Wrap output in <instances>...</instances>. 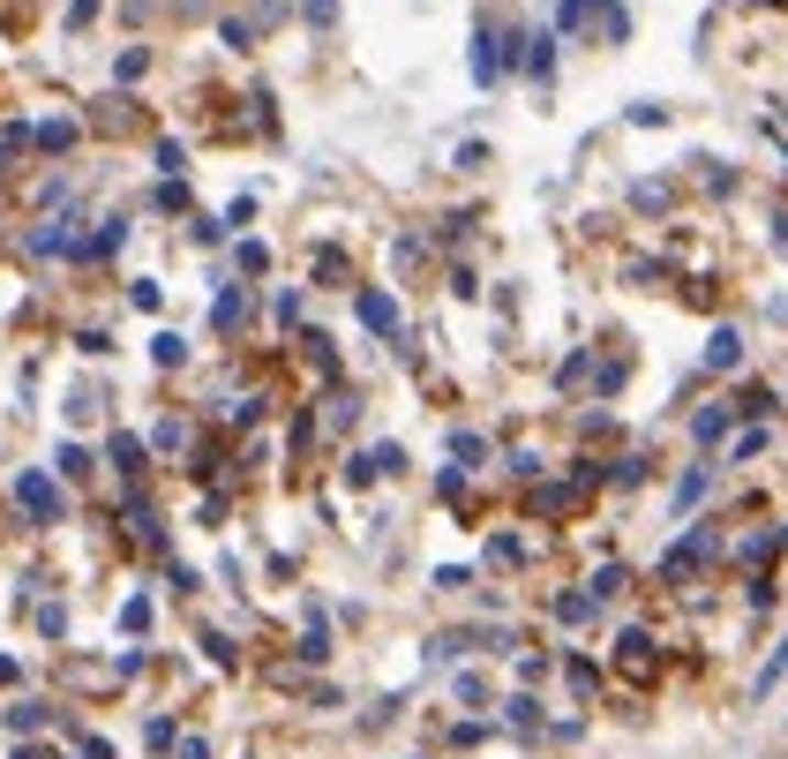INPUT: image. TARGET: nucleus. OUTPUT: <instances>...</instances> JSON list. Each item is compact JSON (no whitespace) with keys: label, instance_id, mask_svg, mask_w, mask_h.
<instances>
[{"label":"nucleus","instance_id":"nucleus-1","mask_svg":"<svg viewBox=\"0 0 788 759\" xmlns=\"http://www.w3.org/2000/svg\"><path fill=\"white\" fill-rule=\"evenodd\" d=\"M496 68H503V39H496V31H481V39H473V76L489 84Z\"/></svg>","mask_w":788,"mask_h":759},{"label":"nucleus","instance_id":"nucleus-2","mask_svg":"<svg viewBox=\"0 0 788 759\" xmlns=\"http://www.w3.org/2000/svg\"><path fill=\"white\" fill-rule=\"evenodd\" d=\"M15 497H23L31 511H53V481H45V474H23V481H15Z\"/></svg>","mask_w":788,"mask_h":759},{"label":"nucleus","instance_id":"nucleus-3","mask_svg":"<svg viewBox=\"0 0 788 759\" xmlns=\"http://www.w3.org/2000/svg\"><path fill=\"white\" fill-rule=\"evenodd\" d=\"M361 316H369L375 332H391V324H398V308H391V301H383V294H361Z\"/></svg>","mask_w":788,"mask_h":759},{"label":"nucleus","instance_id":"nucleus-4","mask_svg":"<svg viewBox=\"0 0 788 759\" xmlns=\"http://www.w3.org/2000/svg\"><path fill=\"white\" fill-rule=\"evenodd\" d=\"M705 361H713V369H736V332H713V346H705Z\"/></svg>","mask_w":788,"mask_h":759}]
</instances>
